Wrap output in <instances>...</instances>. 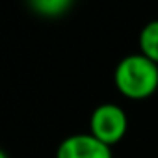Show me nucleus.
Masks as SVG:
<instances>
[{
	"label": "nucleus",
	"mask_w": 158,
	"mask_h": 158,
	"mask_svg": "<svg viewBox=\"0 0 158 158\" xmlns=\"http://www.w3.org/2000/svg\"><path fill=\"white\" fill-rule=\"evenodd\" d=\"M56 158H114L110 145L93 134H73L65 138L56 151Z\"/></svg>",
	"instance_id": "7ed1b4c3"
},
{
	"label": "nucleus",
	"mask_w": 158,
	"mask_h": 158,
	"mask_svg": "<svg viewBox=\"0 0 158 158\" xmlns=\"http://www.w3.org/2000/svg\"><path fill=\"white\" fill-rule=\"evenodd\" d=\"M139 54L158 65V19L147 23L139 32Z\"/></svg>",
	"instance_id": "39448f33"
},
{
	"label": "nucleus",
	"mask_w": 158,
	"mask_h": 158,
	"mask_svg": "<svg viewBox=\"0 0 158 158\" xmlns=\"http://www.w3.org/2000/svg\"><path fill=\"white\" fill-rule=\"evenodd\" d=\"M0 158H10V156L6 154V151H2V149H0Z\"/></svg>",
	"instance_id": "423d86ee"
},
{
	"label": "nucleus",
	"mask_w": 158,
	"mask_h": 158,
	"mask_svg": "<svg viewBox=\"0 0 158 158\" xmlns=\"http://www.w3.org/2000/svg\"><path fill=\"white\" fill-rule=\"evenodd\" d=\"M114 84L127 99H149L158 89V65L143 54H128L114 71Z\"/></svg>",
	"instance_id": "f257e3e1"
},
{
	"label": "nucleus",
	"mask_w": 158,
	"mask_h": 158,
	"mask_svg": "<svg viewBox=\"0 0 158 158\" xmlns=\"http://www.w3.org/2000/svg\"><path fill=\"white\" fill-rule=\"evenodd\" d=\"M128 128L127 114L121 106L114 102H104L97 106L89 117V134H93L97 139H101L106 145L119 143Z\"/></svg>",
	"instance_id": "f03ea898"
},
{
	"label": "nucleus",
	"mask_w": 158,
	"mask_h": 158,
	"mask_svg": "<svg viewBox=\"0 0 158 158\" xmlns=\"http://www.w3.org/2000/svg\"><path fill=\"white\" fill-rule=\"evenodd\" d=\"M26 2H28V8L35 15L54 19V17L65 15L71 10L74 0H26Z\"/></svg>",
	"instance_id": "20e7f679"
}]
</instances>
